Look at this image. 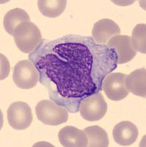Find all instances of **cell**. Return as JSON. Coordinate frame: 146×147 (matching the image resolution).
<instances>
[{
	"instance_id": "1",
	"label": "cell",
	"mask_w": 146,
	"mask_h": 147,
	"mask_svg": "<svg viewBox=\"0 0 146 147\" xmlns=\"http://www.w3.org/2000/svg\"><path fill=\"white\" fill-rule=\"evenodd\" d=\"M43 47L34 62L41 75L55 84L57 94L67 99H85L101 90L103 80L116 69L117 55L89 37L67 35Z\"/></svg>"
},
{
	"instance_id": "2",
	"label": "cell",
	"mask_w": 146,
	"mask_h": 147,
	"mask_svg": "<svg viewBox=\"0 0 146 147\" xmlns=\"http://www.w3.org/2000/svg\"><path fill=\"white\" fill-rule=\"evenodd\" d=\"M14 38L17 47L24 53L35 51L42 40L39 28L30 22H23L17 26Z\"/></svg>"
},
{
	"instance_id": "3",
	"label": "cell",
	"mask_w": 146,
	"mask_h": 147,
	"mask_svg": "<svg viewBox=\"0 0 146 147\" xmlns=\"http://www.w3.org/2000/svg\"><path fill=\"white\" fill-rule=\"evenodd\" d=\"M35 113L39 121L50 126H58L67 121V110L50 100H41L35 106Z\"/></svg>"
},
{
	"instance_id": "4",
	"label": "cell",
	"mask_w": 146,
	"mask_h": 147,
	"mask_svg": "<svg viewBox=\"0 0 146 147\" xmlns=\"http://www.w3.org/2000/svg\"><path fill=\"white\" fill-rule=\"evenodd\" d=\"M79 109L83 119L88 121H97L104 117L108 106L103 94L97 92L83 99Z\"/></svg>"
},
{
	"instance_id": "5",
	"label": "cell",
	"mask_w": 146,
	"mask_h": 147,
	"mask_svg": "<svg viewBox=\"0 0 146 147\" xmlns=\"http://www.w3.org/2000/svg\"><path fill=\"white\" fill-rule=\"evenodd\" d=\"M13 80L19 88H33L39 82V72L32 61L21 60L14 67Z\"/></svg>"
},
{
	"instance_id": "6",
	"label": "cell",
	"mask_w": 146,
	"mask_h": 147,
	"mask_svg": "<svg viewBox=\"0 0 146 147\" xmlns=\"http://www.w3.org/2000/svg\"><path fill=\"white\" fill-rule=\"evenodd\" d=\"M7 121L12 128L23 130L28 128L33 121V113L28 104L16 102L9 106L7 111Z\"/></svg>"
},
{
	"instance_id": "7",
	"label": "cell",
	"mask_w": 146,
	"mask_h": 147,
	"mask_svg": "<svg viewBox=\"0 0 146 147\" xmlns=\"http://www.w3.org/2000/svg\"><path fill=\"white\" fill-rule=\"evenodd\" d=\"M126 77L124 74L111 73L105 77L102 88L109 99L120 101L128 96L129 91L126 85Z\"/></svg>"
},
{
	"instance_id": "8",
	"label": "cell",
	"mask_w": 146,
	"mask_h": 147,
	"mask_svg": "<svg viewBox=\"0 0 146 147\" xmlns=\"http://www.w3.org/2000/svg\"><path fill=\"white\" fill-rule=\"evenodd\" d=\"M107 47L115 52L117 63L124 64L129 62L136 56V51L134 48L131 38L128 35H116L107 43Z\"/></svg>"
},
{
	"instance_id": "9",
	"label": "cell",
	"mask_w": 146,
	"mask_h": 147,
	"mask_svg": "<svg viewBox=\"0 0 146 147\" xmlns=\"http://www.w3.org/2000/svg\"><path fill=\"white\" fill-rule=\"evenodd\" d=\"M92 32L95 43L105 45L113 37L120 34V28L114 21L103 18L94 24Z\"/></svg>"
},
{
	"instance_id": "10",
	"label": "cell",
	"mask_w": 146,
	"mask_h": 147,
	"mask_svg": "<svg viewBox=\"0 0 146 147\" xmlns=\"http://www.w3.org/2000/svg\"><path fill=\"white\" fill-rule=\"evenodd\" d=\"M139 135L138 129L132 122L124 121L114 126L112 136L114 141L123 146H128L136 140Z\"/></svg>"
},
{
	"instance_id": "11",
	"label": "cell",
	"mask_w": 146,
	"mask_h": 147,
	"mask_svg": "<svg viewBox=\"0 0 146 147\" xmlns=\"http://www.w3.org/2000/svg\"><path fill=\"white\" fill-rule=\"evenodd\" d=\"M58 140L65 147H86L88 144L84 131L72 126H67L59 131Z\"/></svg>"
},
{
	"instance_id": "12",
	"label": "cell",
	"mask_w": 146,
	"mask_h": 147,
	"mask_svg": "<svg viewBox=\"0 0 146 147\" xmlns=\"http://www.w3.org/2000/svg\"><path fill=\"white\" fill-rule=\"evenodd\" d=\"M126 85L133 94L145 98L146 70L145 68L136 69L126 77Z\"/></svg>"
},
{
	"instance_id": "13",
	"label": "cell",
	"mask_w": 146,
	"mask_h": 147,
	"mask_svg": "<svg viewBox=\"0 0 146 147\" xmlns=\"http://www.w3.org/2000/svg\"><path fill=\"white\" fill-rule=\"evenodd\" d=\"M30 16L25 10L21 8H14L6 13L4 18V27L10 35H14L17 26L23 22H30Z\"/></svg>"
},
{
	"instance_id": "14",
	"label": "cell",
	"mask_w": 146,
	"mask_h": 147,
	"mask_svg": "<svg viewBox=\"0 0 146 147\" xmlns=\"http://www.w3.org/2000/svg\"><path fill=\"white\" fill-rule=\"evenodd\" d=\"M89 147H107L109 140L106 131L99 126H91L84 129Z\"/></svg>"
},
{
	"instance_id": "15",
	"label": "cell",
	"mask_w": 146,
	"mask_h": 147,
	"mask_svg": "<svg viewBox=\"0 0 146 147\" xmlns=\"http://www.w3.org/2000/svg\"><path fill=\"white\" fill-rule=\"evenodd\" d=\"M39 11L44 16L56 18L64 13L67 7L66 0H39L38 1Z\"/></svg>"
},
{
	"instance_id": "16",
	"label": "cell",
	"mask_w": 146,
	"mask_h": 147,
	"mask_svg": "<svg viewBox=\"0 0 146 147\" xmlns=\"http://www.w3.org/2000/svg\"><path fill=\"white\" fill-rule=\"evenodd\" d=\"M135 50L143 54L146 53V24H139L134 28L131 38Z\"/></svg>"
},
{
	"instance_id": "17",
	"label": "cell",
	"mask_w": 146,
	"mask_h": 147,
	"mask_svg": "<svg viewBox=\"0 0 146 147\" xmlns=\"http://www.w3.org/2000/svg\"><path fill=\"white\" fill-rule=\"evenodd\" d=\"M1 80H3L4 79L6 78L10 73V64L7 61V58L1 54Z\"/></svg>"
}]
</instances>
